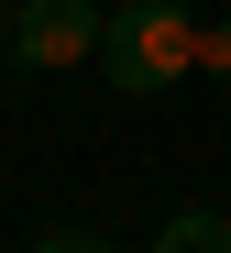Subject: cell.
<instances>
[{
  "label": "cell",
  "mask_w": 231,
  "mask_h": 253,
  "mask_svg": "<svg viewBox=\"0 0 231 253\" xmlns=\"http://www.w3.org/2000/svg\"><path fill=\"white\" fill-rule=\"evenodd\" d=\"M143 253H231V209H176Z\"/></svg>",
  "instance_id": "obj_3"
},
{
  "label": "cell",
  "mask_w": 231,
  "mask_h": 253,
  "mask_svg": "<svg viewBox=\"0 0 231 253\" xmlns=\"http://www.w3.org/2000/svg\"><path fill=\"white\" fill-rule=\"evenodd\" d=\"M99 33H110V11L99 0H22L11 11V66H88L99 55Z\"/></svg>",
  "instance_id": "obj_2"
},
{
  "label": "cell",
  "mask_w": 231,
  "mask_h": 253,
  "mask_svg": "<svg viewBox=\"0 0 231 253\" xmlns=\"http://www.w3.org/2000/svg\"><path fill=\"white\" fill-rule=\"evenodd\" d=\"M0 66H11V11H0Z\"/></svg>",
  "instance_id": "obj_6"
},
{
  "label": "cell",
  "mask_w": 231,
  "mask_h": 253,
  "mask_svg": "<svg viewBox=\"0 0 231 253\" xmlns=\"http://www.w3.org/2000/svg\"><path fill=\"white\" fill-rule=\"evenodd\" d=\"M198 66H209L220 88H231V22H209V44H198Z\"/></svg>",
  "instance_id": "obj_5"
},
{
  "label": "cell",
  "mask_w": 231,
  "mask_h": 253,
  "mask_svg": "<svg viewBox=\"0 0 231 253\" xmlns=\"http://www.w3.org/2000/svg\"><path fill=\"white\" fill-rule=\"evenodd\" d=\"M33 253H121V242H99V231H44Z\"/></svg>",
  "instance_id": "obj_4"
},
{
  "label": "cell",
  "mask_w": 231,
  "mask_h": 253,
  "mask_svg": "<svg viewBox=\"0 0 231 253\" xmlns=\"http://www.w3.org/2000/svg\"><path fill=\"white\" fill-rule=\"evenodd\" d=\"M198 44H209V22L187 11V0H121L110 33H99V66H110L121 99H165L176 77L198 66Z\"/></svg>",
  "instance_id": "obj_1"
}]
</instances>
